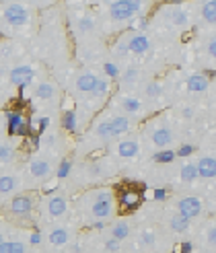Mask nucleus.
Here are the masks:
<instances>
[{"label":"nucleus","mask_w":216,"mask_h":253,"mask_svg":"<svg viewBox=\"0 0 216 253\" xmlns=\"http://www.w3.org/2000/svg\"><path fill=\"white\" fill-rule=\"evenodd\" d=\"M152 25L167 33H183L196 25V6L194 0H183V2H167L157 8L152 15Z\"/></svg>","instance_id":"nucleus-1"},{"label":"nucleus","mask_w":216,"mask_h":253,"mask_svg":"<svg viewBox=\"0 0 216 253\" xmlns=\"http://www.w3.org/2000/svg\"><path fill=\"white\" fill-rule=\"evenodd\" d=\"M76 210H79L81 218L93 224H101L116 214V194H113L111 187L88 189L81 196Z\"/></svg>","instance_id":"nucleus-2"},{"label":"nucleus","mask_w":216,"mask_h":253,"mask_svg":"<svg viewBox=\"0 0 216 253\" xmlns=\"http://www.w3.org/2000/svg\"><path fill=\"white\" fill-rule=\"evenodd\" d=\"M134 124H136V120L124 116L120 111H113L103 118H99L91 126V136L97 142L109 144V142H116L120 138H124L126 134H130L134 130Z\"/></svg>","instance_id":"nucleus-3"},{"label":"nucleus","mask_w":216,"mask_h":253,"mask_svg":"<svg viewBox=\"0 0 216 253\" xmlns=\"http://www.w3.org/2000/svg\"><path fill=\"white\" fill-rule=\"evenodd\" d=\"M0 19L4 33L25 31L35 21V6L29 4V0H2Z\"/></svg>","instance_id":"nucleus-4"},{"label":"nucleus","mask_w":216,"mask_h":253,"mask_svg":"<svg viewBox=\"0 0 216 253\" xmlns=\"http://www.w3.org/2000/svg\"><path fill=\"white\" fill-rule=\"evenodd\" d=\"M142 136H144V140L152 148L159 150V153H163V150H171L177 144V132H175V128L167 120H163V118L150 120L146 124Z\"/></svg>","instance_id":"nucleus-5"},{"label":"nucleus","mask_w":216,"mask_h":253,"mask_svg":"<svg viewBox=\"0 0 216 253\" xmlns=\"http://www.w3.org/2000/svg\"><path fill=\"white\" fill-rule=\"evenodd\" d=\"M152 49V37L146 31H126L120 40L116 42V47H113V54L118 58H142L146 54H150Z\"/></svg>","instance_id":"nucleus-6"},{"label":"nucleus","mask_w":216,"mask_h":253,"mask_svg":"<svg viewBox=\"0 0 216 253\" xmlns=\"http://www.w3.org/2000/svg\"><path fill=\"white\" fill-rule=\"evenodd\" d=\"M74 91H76V95H83V97L103 99L109 91V81H107V77L99 74L97 70L85 68L74 77Z\"/></svg>","instance_id":"nucleus-7"},{"label":"nucleus","mask_w":216,"mask_h":253,"mask_svg":"<svg viewBox=\"0 0 216 253\" xmlns=\"http://www.w3.org/2000/svg\"><path fill=\"white\" fill-rule=\"evenodd\" d=\"M146 0H111L107 6V21L116 27H124V25L132 23L144 12Z\"/></svg>","instance_id":"nucleus-8"},{"label":"nucleus","mask_w":216,"mask_h":253,"mask_svg":"<svg viewBox=\"0 0 216 253\" xmlns=\"http://www.w3.org/2000/svg\"><path fill=\"white\" fill-rule=\"evenodd\" d=\"M54 171H56V161L49 155H35V157H31L29 163H27V169H25V173H27V177L33 183L47 181Z\"/></svg>","instance_id":"nucleus-9"},{"label":"nucleus","mask_w":216,"mask_h":253,"mask_svg":"<svg viewBox=\"0 0 216 253\" xmlns=\"http://www.w3.org/2000/svg\"><path fill=\"white\" fill-rule=\"evenodd\" d=\"M40 210H42L43 220L56 222V220H64L68 214H70V204H68V200H66L64 196L52 194V196H45V198L42 200Z\"/></svg>","instance_id":"nucleus-10"},{"label":"nucleus","mask_w":216,"mask_h":253,"mask_svg":"<svg viewBox=\"0 0 216 253\" xmlns=\"http://www.w3.org/2000/svg\"><path fill=\"white\" fill-rule=\"evenodd\" d=\"M140 148H142L140 138L136 134H126L124 138L113 142L111 153L118 161H134L138 155H140Z\"/></svg>","instance_id":"nucleus-11"},{"label":"nucleus","mask_w":216,"mask_h":253,"mask_svg":"<svg viewBox=\"0 0 216 253\" xmlns=\"http://www.w3.org/2000/svg\"><path fill=\"white\" fill-rule=\"evenodd\" d=\"M146 101L142 99V95H134V93H120L116 99V111L124 113L132 120H138L142 116Z\"/></svg>","instance_id":"nucleus-12"},{"label":"nucleus","mask_w":216,"mask_h":253,"mask_svg":"<svg viewBox=\"0 0 216 253\" xmlns=\"http://www.w3.org/2000/svg\"><path fill=\"white\" fill-rule=\"evenodd\" d=\"M99 29L97 17L91 10H76V15L72 17V31L76 37H83V40H88L93 37Z\"/></svg>","instance_id":"nucleus-13"},{"label":"nucleus","mask_w":216,"mask_h":253,"mask_svg":"<svg viewBox=\"0 0 216 253\" xmlns=\"http://www.w3.org/2000/svg\"><path fill=\"white\" fill-rule=\"evenodd\" d=\"M173 210H177L187 220H198V218L204 216V202H202V198L192 196V194L179 196V198L175 200Z\"/></svg>","instance_id":"nucleus-14"},{"label":"nucleus","mask_w":216,"mask_h":253,"mask_svg":"<svg viewBox=\"0 0 216 253\" xmlns=\"http://www.w3.org/2000/svg\"><path fill=\"white\" fill-rule=\"evenodd\" d=\"M8 214L17 220H27L31 218V214L35 210V200L29 194H17L15 198L8 200V206H6Z\"/></svg>","instance_id":"nucleus-15"},{"label":"nucleus","mask_w":216,"mask_h":253,"mask_svg":"<svg viewBox=\"0 0 216 253\" xmlns=\"http://www.w3.org/2000/svg\"><path fill=\"white\" fill-rule=\"evenodd\" d=\"M196 23L216 31V0H194Z\"/></svg>","instance_id":"nucleus-16"},{"label":"nucleus","mask_w":216,"mask_h":253,"mask_svg":"<svg viewBox=\"0 0 216 253\" xmlns=\"http://www.w3.org/2000/svg\"><path fill=\"white\" fill-rule=\"evenodd\" d=\"M35 74H37V70H35L33 64H29V62H21V64H15L8 70L6 79H8L10 84H15V86H27V84L33 83Z\"/></svg>","instance_id":"nucleus-17"},{"label":"nucleus","mask_w":216,"mask_h":253,"mask_svg":"<svg viewBox=\"0 0 216 253\" xmlns=\"http://www.w3.org/2000/svg\"><path fill=\"white\" fill-rule=\"evenodd\" d=\"M142 79H144V77H142L140 66H136V64L124 66V70L120 72V77H118L120 91H122V93H132L138 84H144Z\"/></svg>","instance_id":"nucleus-18"},{"label":"nucleus","mask_w":216,"mask_h":253,"mask_svg":"<svg viewBox=\"0 0 216 253\" xmlns=\"http://www.w3.org/2000/svg\"><path fill=\"white\" fill-rule=\"evenodd\" d=\"M21 189H23V179H21L19 173L4 171L2 175H0V198L2 200L15 198Z\"/></svg>","instance_id":"nucleus-19"},{"label":"nucleus","mask_w":216,"mask_h":253,"mask_svg":"<svg viewBox=\"0 0 216 253\" xmlns=\"http://www.w3.org/2000/svg\"><path fill=\"white\" fill-rule=\"evenodd\" d=\"M45 241L52 249H64L70 245L72 241V229L66 224H58V226H52L45 235Z\"/></svg>","instance_id":"nucleus-20"},{"label":"nucleus","mask_w":216,"mask_h":253,"mask_svg":"<svg viewBox=\"0 0 216 253\" xmlns=\"http://www.w3.org/2000/svg\"><path fill=\"white\" fill-rule=\"evenodd\" d=\"M194 165H196V169H198L200 179H204V181L216 179V155H212V153L198 155V157L194 159Z\"/></svg>","instance_id":"nucleus-21"},{"label":"nucleus","mask_w":216,"mask_h":253,"mask_svg":"<svg viewBox=\"0 0 216 253\" xmlns=\"http://www.w3.org/2000/svg\"><path fill=\"white\" fill-rule=\"evenodd\" d=\"M185 88H187V93H192V95H204L210 88V79L204 72H192L185 79Z\"/></svg>","instance_id":"nucleus-22"},{"label":"nucleus","mask_w":216,"mask_h":253,"mask_svg":"<svg viewBox=\"0 0 216 253\" xmlns=\"http://www.w3.org/2000/svg\"><path fill=\"white\" fill-rule=\"evenodd\" d=\"M35 99L43 101V103H52L58 99V86L54 81H42L35 86Z\"/></svg>","instance_id":"nucleus-23"},{"label":"nucleus","mask_w":216,"mask_h":253,"mask_svg":"<svg viewBox=\"0 0 216 253\" xmlns=\"http://www.w3.org/2000/svg\"><path fill=\"white\" fill-rule=\"evenodd\" d=\"M136 243H138V249L142 251H152L159 243V237H157V231L152 226H142L138 231V237H136Z\"/></svg>","instance_id":"nucleus-24"},{"label":"nucleus","mask_w":216,"mask_h":253,"mask_svg":"<svg viewBox=\"0 0 216 253\" xmlns=\"http://www.w3.org/2000/svg\"><path fill=\"white\" fill-rule=\"evenodd\" d=\"M175 177H177V179H179L181 183H185V185H192V183H196V181L200 179V175H198V169H196V165H194V161L181 163V165L177 167Z\"/></svg>","instance_id":"nucleus-25"},{"label":"nucleus","mask_w":216,"mask_h":253,"mask_svg":"<svg viewBox=\"0 0 216 253\" xmlns=\"http://www.w3.org/2000/svg\"><path fill=\"white\" fill-rule=\"evenodd\" d=\"M189 224H192V220H187L185 216H181L177 210H173L169 216H167V229L175 235H183L189 231Z\"/></svg>","instance_id":"nucleus-26"},{"label":"nucleus","mask_w":216,"mask_h":253,"mask_svg":"<svg viewBox=\"0 0 216 253\" xmlns=\"http://www.w3.org/2000/svg\"><path fill=\"white\" fill-rule=\"evenodd\" d=\"M130 235H132V224L124 218L116 220L109 226V237L118 239V241H126V239H130Z\"/></svg>","instance_id":"nucleus-27"},{"label":"nucleus","mask_w":216,"mask_h":253,"mask_svg":"<svg viewBox=\"0 0 216 253\" xmlns=\"http://www.w3.org/2000/svg\"><path fill=\"white\" fill-rule=\"evenodd\" d=\"M0 253H27V245L19 239H2L0 241Z\"/></svg>","instance_id":"nucleus-28"},{"label":"nucleus","mask_w":216,"mask_h":253,"mask_svg":"<svg viewBox=\"0 0 216 253\" xmlns=\"http://www.w3.org/2000/svg\"><path fill=\"white\" fill-rule=\"evenodd\" d=\"M161 95H163L161 83H157V81H146V83L142 84V99H144V101H155V99H159Z\"/></svg>","instance_id":"nucleus-29"},{"label":"nucleus","mask_w":216,"mask_h":253,"mask_svg":"<svg viewBox=\"0 0 216 253\" xmlns=\"http://www.w3.org/2000/svg\"><path fill=\"white\" fill-rule=\"evenodd\" d=\"M15 157H17V148L12 146L8 140L0 144V165H2L4 169L10 165L12 161H15Z\"/></svg>","instance_id":"nucleus-30"},{"label":"nucleus","mask_w":216,"mask_h":253,"mask_svg":"<svg viewBox=\"0 0 216 253\" xmlns=\"http://www.w3.org/2000/svg\"><path fill=\"white\" fill-rule=\"evenodd\" d=\"M204 241H206V247L216 251V222H210L204 231Z\"/></svg>","instance_id":"nucleus-31"},{"label":"nucleus","mask_w":216,"mask_h":253,"mask_svg":"<svg viewBox=\"0 0 216 253\" xmlns=\"http://www.w3.org/2000/svg\"><path fill=\"white\" fill-rule=\"evenodd\" d=\"M204 54L208 60H214L216 62V35L208 37V40L204 42Z\"/></svg>","instance_id":"nucleus-32"},{"label":"nucleus","mask_w":216,"mask_h":253,"mask_svg":"<svg viewBox=\"0 0 216 253\" xmlns=\"http://www.w3.org/2000/svg\"><path fill=\"white\" fill-rule=\"evenodd\" d=\"M120 247H122V241H118V239H113V237L107 239V243H105V249H107V251L116 253V251H120Z\"/></svg>","instance_id":"nucleus-33"},{"label":"nucleus","mask_w":216,"mask_h":253,"mask_svg":"<svg viewBox=\"0 0 216 253\" xmlns=\"http://www.w3.org/2000/svg\"><path fill=\"white\" fill-rule=\"evenodd\" d=\"M181 116L189 120V118H192V116H194V107H183V109H181Z\"/></svg>","instance_id":"nucleus-34"},{"label":"nucleus","mask_w":216,"mask_h":253,"mask_svg":"<svg viewBox=\"0 0 216 253\" xmlns=\"http://www.w3.org/2000/svg\"><path fill=\"white\" fill-rule=\"evenodd\" d=\"M210 142H212V146L216 148V130H214V132L210 134Z\"/></svg>","instance_id":"nucleus-35"},{"label":"nucleus","mask_w":216,"mask_h":253,"mask_svg":"<svg viewBox=\"0 0 216 253\" xmlns=\"http://www.w3.org/2000/svg\"><path fill=\"white\" fill-rule=\"evenodd\" d=\"M202 253H214V251L212 249H206V251H202Z\"/></svg>","instance_id":"nucleus-36"},{"label":"nucleus","mask_w":216,"mask_h":253,"mask_svg":"<svg viewBox=\"0 0 216 253\" xmlns=\"http://www.w3.org/2000/svg\"><path fill=\"white\" fill-rule=\"evenodd\" d=\"M214 198H216V194H214Z\"/></svg>","instance_id":"nucleus-37"}]
</instances>
